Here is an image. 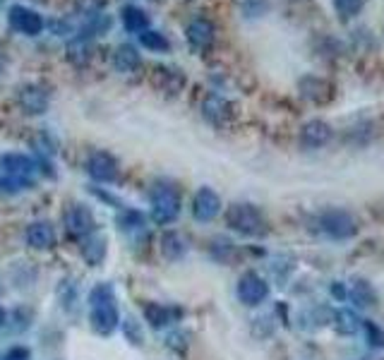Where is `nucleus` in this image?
Segmentation results:
<instances>
[{
    "label": "nucleus",
    "instance_id": "1",
    "mask_svg": "<svg viewBox=\"0 0 384 360\" xmlns=\"http://www.w3.org/2000/svg\"><path fill=\"white\" fill-rule=\"evenodd\" d=\"M89 303H91V315H89V322H91V329L101 337H108L118 329V322H120V315H118V308H115V301H113V289L108 284H99L94 286V291L89 293Z\"/></svg>",
    "mask_w": 384,
    "mask_h": 360
},
{
    "label": "nucleus",
    "instance_id": "2",
    "mask_svg": "<svg viewBox=\"0 0 384 360\" xmlns=\"http://www.w3.org/2000/svg\"><path fill=\"white\" fill-rule=\"evenodd\" d=\"M180 214V194L170 185H156L151 192V219L156 223H173Z\"/></svg>",
    "mask_w": 384,
    "mask_h": 360
},
{
    "label": "nucleus",
    "instance_id": "3",
    "mask_svg": "<svg viewBox=\"0 0 384 360\" xmlns=\"http://www.w3.org/2000/svg\"><path fill=\"white\" fill-rule=\"evenodd\" d=\"M228 226L243 236H260L264 233V219H262L260 209L252 204H233L228 209Z\"/></svg>",
    "mask_w": 384,
    "mask_h": 360
},
{
    "label": "nucleus",
    "instance_id": "4",
    "mask_svg": "<svg viewBox=\"0 0 384 360\" xmlns=\"http://www.w3.org/2000/svg\"><path fill=\"white\" fill-rule=\"evenodd\" d=\"M8 20H10V27L24 36H39L44 32V20H41V15L32 8H24V5H12L8 12Z\"/></svg>",
    "mask_w": 384,
    "mask_h": 360
},
{
    "label": "nucleus",
    "instance_id": "5",
    "mask_svg": "<svg viewBox=\"0 0 384 360\" xmlns=\"http://www.w3.org/2000/svg\"><path fill=\"white\" fill-rule=\"evenodd\" d=\"M267 296H269V284H267L260 274L255 272L243 274L240 281H238V298H240L243 305L255 308V305H260Z\"/></svg>",
    "mask_w": 384,
    "mask_h": 360
},
{
    "label": "nucleus",
    "instance_id": "6",
    "mask_svg": "<svg viewBox=\"0 0 384 360\" xmlns=\"http://www.w3.org/2000/svg\"><path fill=\"white\" fill-rule=\"evenodd\" d=\"M320 223H322V231L332 238H351V236H356V231H358L356 219L339 209H332V211H327V214H322Z\"/></svg>",
    "mask_w": 384,
    "mask_h": 360
},
{
    "label": "nucleus",
    "instance_id": "7",
    "mask_svg": "<svg viewBox=\"0 0 384 360\" xmlns=\"http://www.w3.org/2000/svg\"><path fill=\"white\" fill-rule=\"evenodd\" d=\"M87 173L99 182H113L118 178V161L108 151H94L87 158Z\"/></svg>",
    "mask_w": 384,
    "mask_h": 360
},
{
    "label": "nucleus",
    "instance_id": "8",
    "mask_svg": "<svg viewBox=\"0 0 384 360\" xmlns=\"http://www.w3.org/2000/svg\"><path fill=\"white\" fill-rule=\"evenodd\" d=\"M219 211H221V197L211 187L197 190L192 199V216L197 221H211V219L219 216Z\"/></svg>",
    "mask_w": 384,
    "mask_h": 360
},
{
    "label": "nucleus",
    "instance_id": "9",
    "mask_svg": "<svg viewBox=\"0 0 384 360\" xmlns=\"http://www.w3.org/2000/svg\"><path fill=\"white\" fill-rule=\"evenodd\" d=\"M17 101L27 115H41L48 111V91L39 84H24L17 94Z\"/></svg>",
    "mask_w": 384,
    "mask_h": 360
},
{
    "label": "nucleus",
    "instance_id": "10",
    "mask_svg": "<svg viewBox=\"0 0 384 360\" xmlns=\"http://www.w3.org/2000/svg\"><path fill=\"white\" fill-rule=\"evenodd\" d=\"M65 226H68V231L72 236L77 238H87L91 231H94V214L87 209L84 204H72L68 209V214H65Z\"/></svg>",
    "mask_w": 384,
    "mask_h": 360
},
{
    "label": "nucleus",
    "instance_id": "11",
    "mask_svg": "<svg viewBox=\"0 0 384 360\" xmlns=\"http://www.w3.org/2000/svg\"><path fill=\"white\" fill-rule=\"evenodd\" d=\"M0 168L5 170V175L29 180L32 178V173L36 170V163H34V158H29L24 154H3L0 156Z\"/></svg>",
    "mask_w": 384,
    "mask_h": 360
},
{
    "label": "nucleus",
    "instance_id": "12",
    "mask_svg": "<svg viewBox=\"0 0 384 360\" xmlns=\"http://www.w3.org/2000/svg\"><path fill=\"white\" fill-rule=\"evenodd\" d=\"M329 139H332V127H329L325 120H310L301 130V142L303 146H310V149L325 146Z\"/></svg>",
    "mask_w": 384,
    "mask_h": 360
},
{
    "label": "nucleus",
    "instance_id": "13",
    "mask_svg": "<svg viewBox=\"0 0 384 360\" xmlns=\"http://www.w3.org/2000/svg\"><path fill=\"white\" fill-rule=\"evenodd\" d=\"M27 243L34 250H51L56 245V228L48 221H36L27 228Z\"/></svg>",
    "mask_w": 384,
    "mask_h": 360
},
{
    "label": "nucleus",
    "instance_id": "14",
    "mask_svg": "<svg viewBox=\"0 0 384 360\" xmlns=\"http://www.w3.org/2000/svg\"><path fill=\"white\" fill-rule=\"evenodd\" d=\"M214 34H216L214 24H211L209 20H204V17H197V20H192L190 24H187V29H185L187 41H190L194 48L209 46L211 41H214Z\"/></svg>",
    "mask_w": 384,
    "mask_h": 360
},
{
    "label": "nucleus",
    "instance_id": "15",
    "mask_svg": "<svg viewBox=\"0 0 384 360\" xmlns=\"http://www.w3.org/2000/svg\"><path fill=\"white\" fill-rule=\"evenodd\" d=\"M108 252V240L103 236H87L82 243V260L89 267H99Z\"/></svg>",
    "mask_w": 384,
    "mask_h": 360
},
{
    "label": "nucleus",
    "instance_id": "16",
    "mask_svg": "<svg viewBox=\"0 0 384 360\" xmlns=\"http://www.w3.org/2000/svg\"><path fill=\"white\" fill-rule=\"evenodd\" d=\"M120 20H123V27L132 34H142L149 29V15L137 5H125L120 12Z\"/></svg>",
    "mask_w": 384,
    "mask_h": 360
},
{
    "label": "nucleus",
    "instance_id": "17",
    "mask_svg": "<svg viewBox=\"0 0 384 360\" xmlns=\"http://www.w3.org/2000/svg\"><path fill=\"white\" fill-rule=\"evenodd\" d=\"M202 113L206 120L211 123H223V120L231 115V103L219 94H209L202 103Z\"/></svg>",
    "mask_w": 384,
    "mask_h": 360
},
{
    "label": "nucleus",
    "instance_id": "18",
    "mask_svg": "<svg viewBox=\"0 0 384 360\" xmlns=\"http://www.w3.org/2000/svg\"><path fill=\"white\" fill-rule=\"evenodd\" d=\"M113 65L118 72H135L139 68V53L132 44H120L113 53Z\"/></svg>",
    "mask_w": 384,
    "mask_h": 360
},
{
    "label": "nucleus",
    "instance_id": "19",
    "mask_svg": "<svg viewBox=\"0 0 384 360\" xmlns=\"http://www.w3.org/2000/svg\"><path fill=\"white\" fill-rule=\"evenodd\" d=\"M68 60L75 68H84V65L91 60V46H89V39L87 36H75V39L68 44Z\"/></svg>",
    "mask_w": 384,
    "mask_h": 360
},
{
    "label": "nucleus",
    "instance_id": "20",
    "mask_svg": "<svg viewBox=\"0 0 384 360\" xmlns=\"http://www.w3.org/2000/svg\"><path fill=\"white\" fill-rule=\"evenodd\" d=\"M154 84L158 89L168 91V94H175V91L182 89V84H185V77L180 75V70H168V68H156L154 70Z\"/></svg>",
    "mask_w": 384,
    "mask_h": 360
},
{
    "label": "nucleus",
    "instance_id": "21",
    "mask_svg": "<svg viewBox=\"0 0 384 360\" xmlns=\"http://www.w3.org/2000/svg\"><path fill=\"white\" fill-rule=\"evenodd\" d=\"M144 320H147L154 329H161V327L170 325V320H173V310L166 308V305H161V303H147L144 305Z\"/></svg>",
    "mask_w": 384,
    "mask_h": 360
},
{
    "label": "nucleus",
    "instance_id": "22",
    "mask_svg": "<svg viewBox=\"0 0 384 360\" xmlns=\"http://www.w3.org/2000/svg\"><path fill=\"white\" fill-rule=\"evenodd\" d=\"M161 252L166 260H180L182 255H185V243H182V238L178 233H173V231H168V233H163L161 238Z\"/></svg>",
    "mask_w": 384,
    "mask_h": 360
},
{
    "label": "nucleus",
    "instance_id": "23",
    "mask_svg": "<svg viewBox=\"0 0 384 360\" xmlns=\"http://www.w3.org/2000/svg\"><path fill=\"white\" fill-rule=\"evenodd\" d=\"M334 327H337L339 334L351 337V334H356L358 329H361V320H358L353 310H339V313L334 315Z\"/></svg>",
    "mask_w": 384,
    "mask_h": 360
},
{
    "label": "nucleus",
    "instance_id": "24",
    "mask_svg": "<svg viewBox=\"0 0 384 360\" xmlns=\"http://www.w3.org/2000/svg\"><path fill=\"white\" fill-rule=\"evenodd\" d=\"M139 46H144L147 51H154V53H166L170 48V41L161 32L147 29V32L139 34Z\"/></svg>",
    "mask_w": 384,
    "mask_h": 360
},
{
    "label": "nucleus",
    "instance_id": "25",
    "mask_svg": "<svg viewBox=\"0 0 384 360\" xmlns=\"http://www.w3.org/2000/svg\"><path fill=\"white\" fill-rule=\"evenodd\" d=\"M334 8L344 20H351L365 8V0H334Z\"/></svg>",
    "mask_w": 384,
    "mask_h": 360
},
{
    "label": "nucleus",
    "instance_id": "26",
    "mask_svg": "<svg viewBox=\"0 0 384 360\" xmlns=\"http://www.w3.org/2000/svg\"><path fill=\"white\" fill-rule=\"evenodd\" d=\"M351 298L356 301V305H361V308H368V305L373 303V289H370V284L358 281L356 286H353Z\"/></svg>",
    "mask_w": 384,
    "mask_h": 360
},
{
    "label": "nucleus",
    "instance_id": "27",
    "mask_svg": "<svg viewBox=\"0 0 384 360\" xmlns=\"http://www.w3.org/2000/svg\"><path fill=\"white\" fill-rule=\"evenodd\" d=\"M365 334H368V341L373 349H384V332L380 327L375 325V322H365Z\"/></svg>",
    "mask_w": 384,
    "mask_h": 360
},
{
    "label": "nucleus",
    "instance_id": "28",
    "mask_svg": "<svg viewBox=\"0 0 384 360\" xmlns=\"http://www.w3.org/2000/svg\"><path fill=\"white\" fill-rule=\"evenodd\" d=\"M123 329H125V337L130 339L132 344H142V332H139V327H137L135 320H125Z\"/></svg>",
    "mask_w": 384,
    "mask_h": 360
},
{
    "label": "nucleus",
    "instance_id": "29",
    "mask_svg": "<svg viewBox=\"0 0 384 360\" xmlns=\"http://www.w3.org/2000/svg\"><path fill=\"white\" fill-rule=\"evenodd\" d=\"M5 360H29V351L24 349V346H15V349L8 351Z\"/></svg>",
    "mask_w": 384,
    "mask_h": 360
},
{
    "label": "nucleus",
    "instance_id": "30",
    "mask_svg": "<svg viewBox=\"0 0 384 360\" xmlns=\"http://www.w3.org/2000/svg\"><path fill=\"white\" fill-rule=\"evenodd\" d=\"M332 293H334V296H339V298H344V296H346L344 286H334V289H332Z\"/></svg>",
    "mask_w": 384,
    "mask_h": 360
},
{
    "label": "nucleus",
    "instance_id": "31",
    "mask_svg": "<svg viewBox=\"0 0 384 360\" xmlns=\"http://www.w3.org/2000/svg\"><path fill=\"white\" fill-rule=\"evenodd\" d=\"M5 320H8V315H5V310H3V308H0V327H3V325H5Z\"/></svg>",
    "mask_w": 384,
    "mask_h": 360
}]
</instances>
